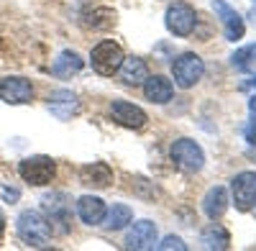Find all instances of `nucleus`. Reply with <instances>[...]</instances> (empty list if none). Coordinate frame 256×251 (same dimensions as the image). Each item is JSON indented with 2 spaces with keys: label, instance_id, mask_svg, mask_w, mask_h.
I'll return each instance as SVG.
<instances>
[{
  "label": "nucleus",
  "instance_id": "a211bd4d",
  "mask_svg": "<svg viewBox=\"0 0 256 251\" xmlns=\"http://www.w3.org/2000/svg\"><path fill=\"white\" fill-rule=\"evenodd\" d=\"M82 67H84L82 56H80L77 52H72V49H64V52L54 59V64H52V74H54V77H59V80H67V77L77 74Z\"/></svg>",
  "mask_w": 256,
  "mask_h": 251
},
{
  "label": "nucleus",
  "instance_id": "423d86ee",
  "mask_svg": "<svg viewBox=\"0 0 256 251\" xmlns=\"http://www.w3.org/2000/svg\"><path fill=\"white\" fill-rule=\"evenodd\" d=\"M164 24H166L169 34H174V36H190L192 31H195V26H198V13H195V8H192L190 3L177 0V3H172V6L166 8Z\"/></svg>",
  "mask_w": 256,
  "mask_h": 251
},
{
  "label": "nucleus",
  "instance_id": "2eb2a0df",
  "mask_svg": "<svg viewBox=\"0 0 256 251\" xmlns=\"http://www.w3.org/2000/svg\"><path fill=\"white\" fill-rule=\"evenodd\" d=\"M144 95H146V100L156 102V106H164V102L172 100L174 85H172V80H166V77H162V74L146 77V80H144Z\"/></svg>",
  "mask_w": 256,
  "mask_h": 251
},
{
  "label": "nucleus",
  "instance_id": "1a4fd4ad",
  "mask_svg": "<svg viewBox=\"0 0 256 251\" xmlns=\"http://www.w3.org/2000/svg\"><path fill=\"white\" fill-rule=\"evenodd\" d=\"M212 10H216V16L220 18L228 41H241L244 38L246 24H244V18H241V13L236 8H230L226 0H212Z\"/></svg>",
  "mask_w": 256,
  "mask_h": 251
},
{
  "label": "nucleus",
  "instance_id": "aec40b11",
  "mask_svg": "<svg viewBox=\"0 0 256 251\" xmlns=\"http://www.w3.org/2000/svg\"><path fill=\"white\" fill-rule=\"evenodd\" d=\"M134 220V210L123 202H116L110 210H105V218H102V226L108 228V231H120L126 228L128 223Z\"/></svg>",
  "mask_w": 256,
  "mask_h": 251
},
{
  "label": "nucleus",
  "instance_id": "4be33fe9",
  "mask_svg": "<svg viewBox=\"0 0 256 251\" xmlns=\"http://www.w3.org/2000/svg\"><path fill=\"white\" fill-rule=\"evenodd\" d=\"M230 64L236 67L238 72H246V74H256V44L238 49L236 54L230 56Z\"/></svg>",
  "mask_w": 256,
  "mask_h": 251
},
{
  "label": "nucleus",
  "instance_id": "b1692460",
  "mask_svg": "<svg viewBox=\"0 0 256 251\" xmlns=\"http://www.w3.org/2000/svg\"><path fill=\"white\" fill-rule=\"evenodd\" d=\"M244 136L251 146H256V110H251V120L246 123V128H244Z\"/></svg>",
  "mask_w": 256,
  "mask_h": 251
},
{
  "label": "nucleus",
  "instance_id": "9b49d317",
  "mask_svg": "<svg viewBox=\"0 0 256 251\" xmlns=\"http://www.w3.org/2000/svg\"><path fill=\"white\" fill-rule=\"evenodd\" d=\"M34 98V85L26 77H3L0 80V100L8 106H20Z\"/></svg>",
  "mask_w": 256,
  "mask_h": 251
},
{
  "label": "nucleus",
  "instance_id": "4468645a",
  "mask_svg": "<svg viewBox=\"0 0 256 251\" xmlns=\"http://www.w3.org/2000/svg\"><path fill=\"white\" fill-rule=\"evenodd\" d=\"M46 108L59 120H67V118H72L77 113V95L72 90H54L46 98Z\"/></svg>",
  "mask_w": 256,
  "mask_h": 251
},
{
  "label": "nucleus",
  "instance_id": "dca6fc26",
  "mask_svg": "<svg viewBox=\"0 0 256 251\" xmlns=\"http://www.w3.org/2000/svg\"><path fill=\"white\" fill-rule=\"evenodd\" d=\"M105 202L98 198V195H82L77 200V216L82 223H88V226H100L102 218H105Z\"/></svg>",
  "mask_w": 256,
  "mask_h": 251
},
{
  "label": "nucleus",
  "instance_id": "0eeeda50",
  "mask_svg": "<svg viewBox=\"0 0 256 251\" xmlns=\"http://www.w3.org/2000/svg\"><path fill=\"white\" fill-rule=\"evenodd\" d=\"M41 205L46 210V220H49V228L56 234H67L70 231V198L64 192H49L41 198Z\"/></svg>",
  "mask_w": 256,
  "mask_h": 251
},
{
  "label": "nucleus",
  "instance_id": "f8f14e48",
  "mask_svg": "<svg viewBox=\"0 0 256 251\" xmlns=\"http://www.w3.org/2000/svg\"><path fill=\"white\" fill-rule=\"evenodd\" d=\"M156 223L152 220H138L128 228L126 234V248H134V251H146V248H154L156 246Z\"/></svg>",
  "mask_w": 256,
  "mask_h": 251
},
{
  "label": "nucleus",
  "instance_id": "f3484780",
  "mask_svg": "<svg viewBox=\"0 0 256 251\" xmlns=\"http://www.w3.org/2000/svg\"><path fill=\"white\" fill-rule=\"evenodd\" d=\"M80 182L82 184H92V187H108L113 182V170L105 162L84 164L80 170Z\"/></svg>",
  "mask_w": 256,
  "mask_h": 251
},
{
  "label": "nucleus",
  "instance_id": "f03ea898",
  "mask_svg": "<svg viewBox=\"0 0 256 251\" xmlns=\"http://www.w3.org/2000/svg\"><path fill=\"white\" fill-rule=\"evenodd\" d=\"M202 74H205V62L195 52H184V54H180L172 62V77H174V82L182 90L195 88L198 82L202 80Z\"/></svg>",
  "mask_w": 256,
  "mask_h": 251
},
{
  "label": "nucleus",
  "instance_id": "39448f33",
  "mask_svg": "<svg viewBox=\"0 0 256 251\" xmlns=\"http://www.w3.org/2000/svg\"><path fill=\"white\" fill-rule=\"evenodd\" d=\"M120 62H123V49L116 44V41H110V38L100 41V44L90 52V64L102 77L116 74L118 67H120Z\"/></svg>",
  "mask_w": 256,
  "mask_h": 251
},
{
  "label": "nucleus",
  "instance_id": "7ed1b4c3",
  "mask_svg": "<svg viewBox=\"0 0 256 251\" xmlns=\"http://www.w3.org/2000/svg\"><path fill=\"white\" fill-rule=\"evenodd\" d=\"M169 156L182 172H200L205 166V152L192 138H177L169 146Z\"/></svg>",
  "mask_w": 256,
  "mask_h": 251
},
{
  "label": "nucleus",
  "instance_id": "bb28decb",
  "mask_svg": "<svg viewBox=\"0 0 256 251\" xmlns=\"http://www.w3.org/2000/svg\"><path fill=\"white\" fill-rule=\"evenodd\" d=\"M254 3H256V0H254Z\"/></svg>",
  "mask_w": 256,
  "mask_h": 251
},
{
  "label": "nucleus",
  "instance_id": "ddd939ff",
  "mask_svg": "<svg viewBox=\"0 0 256 251\" xmlns=\"http://www.w3.org/2000/svg\"><path fill=\"white\" fill-rule=\"evenodd\" d=\"M228 202H230L228 190L223 184H216V187H210V190L205 192V198H202V213L210 220H220L223 213L228 210Z\"/></svg>",
  "mask_w": 256,
  "mask_h": 251
},
{
  "label": "nucleus",
  "instance_id": "6e6552de",
  "mask_svg": "<svg viewBox=\"0 0 256 251\" xmlns=\"http://www.w3.org/2000/svg\"><path fill=\"white\" fill-rule=\"evenodd\" d=\"M233 202L238 210H251L256 205V172H241L230 180Z\"/></svg>",
  "mask_w": 256,
  "mask_h": 251
},
{
  "label": "nucleus",
  "instance_id": "6ab92c4d",
  "mask_svg": "<svg viewBox=\"0 0 256 251\" xmlns=\"http://www.w3.org/2000/svg\"><path fill=\"white\" fill-rule=\"evenodd\" d=\"M118 72H120V80L126 82V85H141V82L148 77V67H146V62L141 56H128V59L123 56Z\"/></svg>",
  "mask_w": 256,
  "mask_h": 251
},
{
  "label": "nucleus",
  "instance_id": "9d476101",
  "mask_svg": "<svg viewBox=\"0 0 256 251\" xmlns=\"http://www.w3.org/2000/svg\"><path fill=\"white\" fill-rule=\"evenodd\" d=\"M110 116H113V120L118 126H123V128H134V131L144 128L146 120H148V116L138 106L128 102V100H113L110 102Z\"/></svg>",
  "mask_w": 256,
  "mask_h": 251
},
{
  "label": "nucleus",
  "instance_id": "f257e3e1",
  "mask_svg": "<svg viewBox=\"0 0 256 251\" xmlns=\"http://www.w3.org/2000/svg\"><path fill=\"white\" fill-rule=\"evenodd\" d=\"M16 234H18V238L24 241L26 246L41 248V246L49 244L52 228H49V220L41 216L38 210H24L16 218Z\"/></svg>",
  "mask_w": 256,
  "mask_h": 251
},
{
  "label": "nucleus",
  "instance_id": "20e7f679",
  "mask_svg": "<svg viewBox=\"0 0 256 251\" xmlns=\"http://www.w3.org/2000/svg\"><path fill=\"white\" fill-rule=\"evenodd\" d=\"M18 174L24 177V182L34 184V187H44L54 180L56 174V164L52 156H44V154H38V156H28L18 164Z\"/></svg>",
  "mask_w": 256,
  "mask_h": 251
},
{
  "label": "nucleus",
  "instance_id": "a878e982",
  "mask_svg": "<svg viewBox=\"0 0 256 251\" xmlns=\"http://www.w3.org/2000/svg\"><path fill=\"white\" fill-rule=\"evenodd\" d=\"M3 234H6V216L0 213V241H3Z\"/></svg>",
  "mask_w": 256,
  "mask_h": 251
},
{
  "label": "nucleus",
  "instance_id": "393cba45",
  "mask_svg": "<svg viewBox=\"0 0 256 251\" xmlns=\"http://www.w3.org/2000/svg\"><path fill=\"white\" fill-rule=\"evenodd\" d=\"M3 198H6L8 202H16V200L20 198V190H18V187H10V184H8V187H3Z\"/></svg>",
  "mask_w": 256,
  "mask_h": 251
},
{
  "label": "nucleus",
  "instance_id": "5701e85b",
  "mask_svg": "<svg viewBox=\"0 0 256 251\" xmlns=\"http://www.w3.org/2000/svg\"><path fill=\"white\" fill-rule=\"evenodd\" d=\"M156 248H159V251H172V248H177V251H184L187 246H184V241H182L180 236H166L162 244H156Z\"/></svg>",
  "mask_w": 256,
  "mask_h": 251
},
{
  "label": "nucleus",
  "instance_id": "412c9836",
  "mask_svg": "<svg viewBox=\"0 0 256 251\" xmlns=\"http://www.w3.org/2000/svg\"><path fill=\"white\" fill-rule=\"evenodd\" d=\"M200 244H202L205 248H218V251H223V248L230 246V236H228V231H226L220 223H210L205 231L200 234Z\"/></svg>",
  "mask_w": 256,
  "mask_h": 251
}]
</instances>
